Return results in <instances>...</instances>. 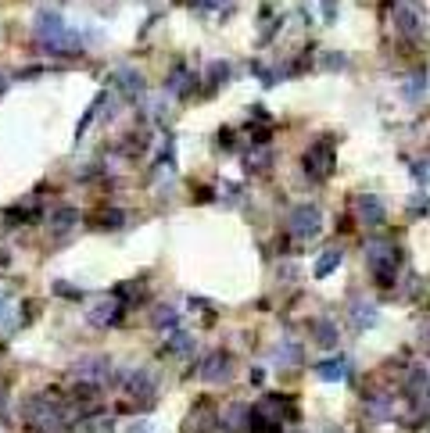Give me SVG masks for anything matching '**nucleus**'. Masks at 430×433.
<instances>
[{"instance_id":"28","label":"nucleus","mask_w":430,"mask_h":433,"mask_svg":"<svg viewBox=\"0 0 430 433\" xmlns=\"http://www.w3.org/2000/svg\"><path fill=\"white\" fill-rule=\"evenodd\" d=\"M323 65H326V68H344L348 58H344V54H323Z\"/></svg>"},{"instance_id":"21","label":"nucleus","mask_w":430,"mask_h":433,"mask_svg":"<svg viewBox=\"0 0 430 433\" xmlns=\"http://www.w3.org/2000/svg\"><path fill=\"white\" fill-rule=\"evenodd\" d=\"M122 223H126V215H122L119 208H108V211H101V223H97V226H101V230H119Z\"/></svg>"},{"instance_id":"16","label":"nucleus","mask_w":430,"mask_h":433,"mask_svg":"<svg viewBox=\"0 0 430 433\" xmlns=\"http://www.w3.org/2000/svg\"><path fill=\"white\" fill-rule=\"evenodd\" d=\"M376 308L369 305V301H359V305H351V326L355 330H373L376 326Z\"/></svg>"},{"instance_id":"18","label":"nucleus","mask_w":430,"mask_h":433,"mask_svg":"<svg viewBox=\"0 0 430 433\" xmlns=\"http://www.w3.org/2000/svg\"><path fill=\"white\" fill-rule=\"evenodd\" d=\"M248 429L251 433H280V422L273 415H266L262 408H251L248 412Z\"/></svg>"},{"instance_id":"17","label":"nucleus","mask_w":430,"mask_h":433,"mask_svg":"<svg viewBox=\"0 0 430 433\" xmlns=\"http://www.w3.org/2000/svg\"><path fill=\"white\" fill-rule=\"evenodd\" d=\"M309 330L316 333V344H323V347H334L337 344V326H334V319H312L309 322Z\"/></svg>"},{"instance_id":"29","label":"nucleus","mask_w":430,"mask_h":433,"mask_svg":"<svg viewBox=\"0 0 430 433\" xmlns=\"http://www.w3.org/2000/svg\"><path fill=\"white\" fill-rule=\"evenodd\" d=\"M223 4H230V0H197L194 8H201V11H211V8H223Z\"/></svg>"},{"instance_id":"22","label":"nucleus","mask_w":430,"mask_h":433,"mask_svg":"<svg viewBox=\"0 0 430 433\" xmlns=\"http://www.w3.org/2000/svg\"><path fill=\"white\" fill-rule=\"evenodd\" d=\"M423 390H426V369L419 365V369H412V379H409V394H412V397H423Z\"/></svg>"},{"instance_id":"33","label":"nucleus","mask_w":430,"mask_h":433,"mask_svg":"<svg viewBox=\"0 0 430 433\" xmlns=\"http://www.w3.org/2000/svg\"><path fill=\"white\" fill-rule=\"evenodd\" d=\"M215 143H223V147L230 151V147H234V133H230V129H223V136H219V140H215Z\"/></svg>"},{"instance_id":"20","label":"nucleus","mask_w":430,"mask_h":433,"mask_svg":"<svg viewBox=\"0 0 430 433\" xmlns=\"http://www.w3.org/2000/svg\"><path fill=\"white\" fill-rule=\"evenodd\" d=\"M226 83H230V65L226 61H211L208 65V93L215 86H226Z\"/></svg>"},{"instance_id":"13","label":"nucleus","mask_w":430,"mask_h":433,"mask_svg":"<svg viewBox=\"0 0 430 433\" xmlns=\"http://www.w3.org/2000/svg\"><path fill=\"white\" fill-rule=\"evenodd\" d=\"M316 376L319 379H326V383H341L344 376H348V358H326V362H319L316 365Z\"/></svg>"},{"instance_id":"7","label":"nucleus","mask_w":430,"mask_h":433,"mask_svg":"<svg viewBox=\"0 0 430 433\" xmlns=\"http://www.w3.org/2000/svg\"><path fill=\"white\" fill-rule=\"evenodd\" d=\"M72 372H76L83 383H97V387H104V379L111 376V358H101V355L83 358V362L72 365Z\"/></svg>"},{"instance_id":"15","label":"nucleus","mask_w":430,"mask_h":433,"mask_svg":"<svg viewBox=\"0 0 430 433\" xmlns=\"http://www.w3.org/2000/svg\"><path fill=\"white\" fill-rule=\"evenodd\" d=\"M341 258H344V251H341V248H326V251L319 255V262H316L312 276H316V280H326V276L341 265Z\"/></svg>"},{"instance_id":"37","label":"nucleus","mask_w":430,"mask_h":433,"mask_svg":"<svg viewBox=\"0 0 430 433\" xmlns=\"http://www.w3.org/2000/svg\"><path fill=\"white\" fill-rule=\"evenodd\" d=\"M337 433H341V429H337Z\"/></svg>"},{"instance_id":"12","label":"nucleus","mask_w":430,"mask_h":433,"mask_svg":"<svg viewBox=\"0 0 430 433\" xmlns=\"http://www.w3.org/2000/svg\"><path fill=\"white\" fill-rule=\"evenodd\" d=\"M115 83L122 86V93H126L129 101H140V97H144V90H147V83H144V76H140V72H129V68H119V76H115Z\"/></svg>"},{"instance_id":"14","label":"nucleus","mask_w":430,"mask_h":433,"mask_svg":"<svg viewBox=\"0 0 430 433\" xmlns=\"http://www.w3.org/2000/svg\"><path fill=\"white\" fill-rule=\"evenodd\" d=\"M76 219H79V211H76L72 204H61V208H54V215H51V230H54L58 237H65V233L76 226Z\"/></svg>"},{"instance_id":"4","label":"nucleus","mask_w":430,"mask_h":433,"mask_svg":"<svg viewBox=\"0 0 430 433\" xmlns=\"http://www.w3.org/2000/svg\"><path fill=\"white\" fill-rule=\"evenodd\" d=\"M301 168H305V175H309V179H316V183L330 179V172H334V140H330V136L316 140V143L305 151Z\"/></svg>"},{"instance_id":"10","label":"nucleus","mask_w":430,"mask_h":433,"mask_svg":"<svg viewBox=\"0 0 430 433\" xmlns=\"http://www.w3.org/2000/svg\"><path fill=\"white\" fill-rule=\"evenodd\" d=\"M359 219L366 226H384L387 223V208H384V200L376 193H362L359 197Z\"/></svg>"},{"instance_id":"6","label":"nucleus","mask_w":430,"mask_h":433,"mask_svg":"<svg viewBox=\"0 0 430 433\" xmlns=\"http://www.w3.org/2000/svg\"><path fill=\"white\" fill-rule=\"evenodd\" d=\"M122 312H126V305H119L115 297H108V301H97L86 312V322L97 326V330H108V326H119L122 322Z\"/></svg>"},{"instance_id":"35","label":"nucleus","mask_w":430,"mask_h":433,"mask_svg":"<svg viewBox=\"0 0 430 433\" xmlns=\"http://www.w3.org/2000/svg\"><path fill=\"white\" fill-rule=\"evenodd\" d=\"M8 93V76H0V97Z\"/></svg>"},{"instance_id":"24","label":"nucleus","mask_w":430,"mask_h":433,"mask_svg":"<svg viewBox=\"0 0 430 433\" xmlns=\"http://www.w3.org/2000/svg\"><path fill=\"white\" fill-rule=\"evenodd\" d=\"M54 294H58V297H72V301H79V297H83V290H79V287H72V283H61V280L54 283Z\"/></svg>"},{"instance_id":"26","label":"nucleus","mask_w":430,"mask_h":433,"mask_svg":"<svg viewBox=\"0 0 430 433\" xmlns=\"http://www.w3.org/2000/svg\"><path fill=\"white\" fill-rule=\"evenodd\" d=\"M276 358H291V362H301V347L298 344H280V351H276Z\"/></svg>"},{"instance_id":"23","label":"nucleus","mask_w":430,"mask_h":433,"mask_svg":"<svg viewBox=\"0 0 430 433\" xmlns=\"http://www.w3.org/2000/svg\"><path fill=\"white\" fill-rule=\"evenodd\" d=\"M176 319H179V312H176V308H158V312H154V326L176 330Z\"/></svg>"},{"instance_id":"32","label":"nucleus","mask_w":430,"mask_h":433,"mask_svg":"<svg viewBox=\"0 0 430 433\" xmlns=\"http://www.w3.org/2000/svg\"><path fill=\"white\" fill-rule=\"evenodd\" d=\"M8 265H11V255H8L4 248H0V276H4V272H8Z\"/></svg>"},{"instance_id":"30","label":"nucleus","mask_w":430,"mask_h":433,"mask_svg":"<svg viewBox=\"0 0 430 433\" xmlns=\"http://www.w3.org/2000/svg\"><path fill=\"white\" fill-rule=\"evenodd\" d=\"M269 165V151H259L255 158H251V168H266Z\"/></svg>"},{"instance_id":"25","label":"nucleus","mask_w":430,"mask_h":433,"mask_svg":"<svg viewBox=\"0 0 430 433\" xmlns=\"http://www.w3.org/2000/svg\"><path fill=\"white\" fill-rule=\"evenodd\" d=\"M423 86H426V76H423V72H419V76H412V83H409V90H405V93H409V101L423 97Z\"/></svg>"},{"instance_id":"19","label":"nucleus","mask_w":430,"mask_h":433,"mask_svg":"<svg viewBox=\"0 0 430 433\" xmlns=\"http://www.w3.org/2000/svg\"><path fill=\"white\" fill-rule=\"evenodd\" d=\"M190 347H194V337H190L186 330H172V337L165 340L161 351H165V355H186Z\"/></svg>"},{"instance_id":"2","label":"nucleus","mask_w":430,"mask_h":433,"mask_svg":"<svg viewBox=\"0 0 430 433\" xmlns=\"http://www.w3.org/2000/svg\"><path fill=\"white\" fill-rule=\"evenodd\" d=\"M22 412H26V422H29L33 429H40V433H58L61 422H65V408H61V401H58L54 394H36V397H29Z\"/></svg>"},{"instance_id":"34","label":"nucleus","mask_w":430,"mask_h":433,"mask_svg":"<svg viewBox=\"0 0 430 433\" xmlns=\"http://www.w3.org/2000/svg\"><path fill=\"white\" fill-rule=\"evenodd\" d=\"M4 415H8V394L0 390V419H4Z\"/></svg>"},{"instance_id":"31","label":"nucleus","mask_w":430,"mask_h":433,"mask_svg":"<svg viewBox=\"0 0 430 433\" xmlns=\"http://www.w3.org/2000/svg\"><path fill=\"white\" fill-rule=\"evenodd\" d=\"M323 15H326V22H334V15H337V4H334V0H323Z\"/></svg>"},{"instance_id":"9","label":"nucleus","mask_w":430,"mask_h":433,"mask_svg":"<svg viewBox=\"0 0 430 433\" xmlns=\"http://www.w3.org/2000/svg\"><path fill=\"white\" fill-rule=\"evenodd\" d=\"M201 376H204L208 383H226V379L234 376V358H230V351H211L208 362L201 365Z\"/></svg>"},{"instance_id":"36","label":"nucleus","mask_w":430,"mask_h":433,"mask_svg":"<svg viewBox=\"0 0 430 433\" xmlns=\"http://www.w3.org/2000/svg\"><path fill=\"white\" fill-rule=\"evenodd\" d=\"M0 312H4V297H0Z\"/></svg>"},{"instance_id":"8","label":"nucleus","mask_w":430,"mask_h":433,"mask_svg":"<svg viewBox=\"0 0 430 433\" xmlns=\"http://www.w3.org/2000/svg\"><path fill=\"white\" fill-rule=\"evenodd\" d=\"M154 390H158V383H154V376H151L147 369H133V372L126 376V394H129L133 401L151 404V401H154Z\"/></svg>"},{"instance_id":"5","label":"nucleus","mask_w":430,"mask_h":433,"mask_svg":"<svg viewBox=\"0 0 430 433\" xmlns=\"http://www.w3.org/2000/svg\"><path fill=\"white\" fill-rule=\"evenodd\" d=\"M287 226H291V233H294L298 240H312V237L319 233V226H323V215H319L316 204H298V208H291Z\"/></svg>"},{"instance_id":"3","label":"nucleus","mask_w":430,"mask_h":433,"mask_svg":"<svg viewBox=\"0 0 430 433\" xmlns=\"http://www.w3.org/2000/svg\"><path fill=\"white\" fill-rule=\"evenodd\" d=\"M398 262H401V251L391 240H369L366 244V265H369V272L376 276L380 287H391L394 283Z\"/></svg>"},{"instance_id":"27","label":"nucleus","mask_w":430,"mask_h":433,"mask_svg":"<svg viewBox=\"0 0 430 433\" xmlns=\"http://www.w3.org/2000/svg\"><path fill=\"white\" fill-rule=\"evenodd\" d=\"M412 175L419 179V190H426V161H423V158L412 161Z\"/></svg>"},{"instance_id":"1","label":"nucleus","mask_w":430,"mask_h":433,"mask_svg":"<svg viewBox=\"0 0 430 433\" xmlns=\"http://www.w3.org/2000/svg\"><path fill=\"white\" fill-rule=\"evenodd\" d=\"M36 40L44 44L47 54H61V58H72V54L83 51V36L72 33L58 11H40L36 15Z\"/></svg>"},{"instance_id":"11","label":"nucleus","mask_w":430,"mask_h":433,"mask_svg":"<svg viewBox=\"0 0 430 433\" xmlns=\"http://www.w3.org/2000/svg\"><path fill=\"white\" fill-rule=\"evenodd\" d=\"M394 26H398V33L409 36V40H416V36L423 33V19H419V11H412V8H398Z\"/></svg>"}]
</instances>
